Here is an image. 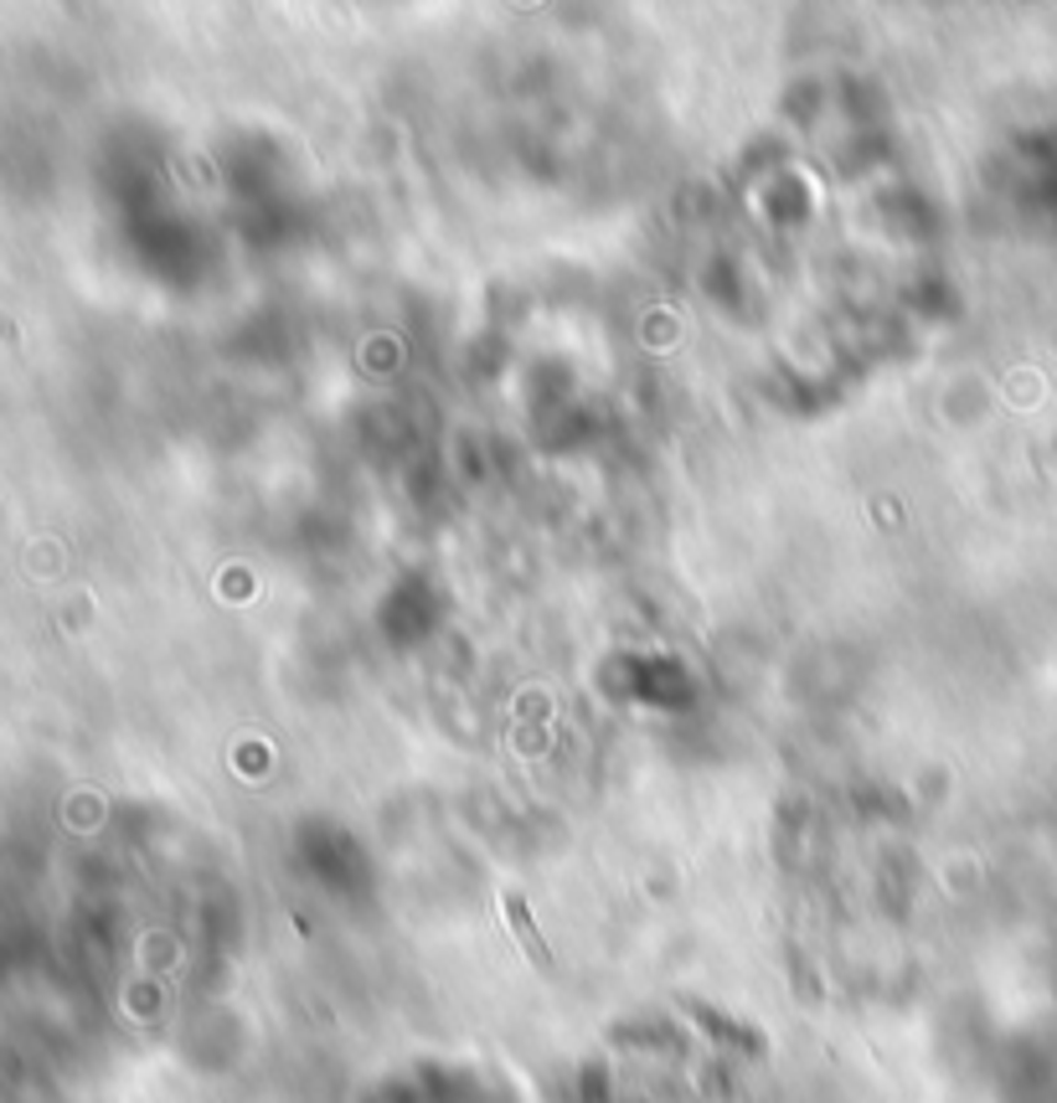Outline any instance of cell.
<instances>
[{
    "instance_id": "1",
    "label": "cell",
    "mask_w": 1057,
    "mask_h": 1103,
    "mask_svg": "<svg viewBox=\"0 0 1057 1103\" xmlns=\"http://www.w3.org/2000/svg\"><path fill=\"white\" fill-rule=\"evenodd\" d=\"M506 918H511V928H516V938H521V949L537 959V969H552V949H547V938L537 934V923H531L521 892H511V898H506Z\"/></svg>"
}]
</instances>
